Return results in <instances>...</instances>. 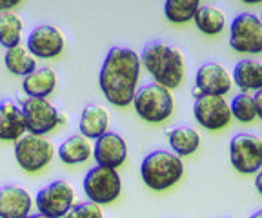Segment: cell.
<instances>
[{
  "label": "cell",
  "instance_id": "13",
  "mask_svg": "<svg viewBox=\"0 0 262 218\" xmlns=\"http://www.w3.org/2000/svg\"><path fill=\"white\" fill-rule=\"evenodd\" d=\"M64 35L58 31L55 26L42 24L33 29L28 37V51L35 58H55L64 51Z\"/></svg>",
  "mask_w": 262,
  "mask_h": 218
},
{
  "label": "cell",
  "instance_id": "3",
  "mask_svg": "<svg viewBox=\"0 0 262 218\" xmlns=\"http://www.w3.org/2000/svg\"><path fill=\"white\" fill-rule=\"evenodd\" d=\"M184 175V162L173 151L149 153L140 164L142 182L153 191H168L177 185Z\"/></svg>",
  "mask_w": 262,
  "mask_h": 218
},
{
  "label": "cell",
  "instance_id": "14",
  "mask_svg": "<svg viewBox=\"0 0 262 218\" xmlns=\"http://www.w3.org/2000/svg\"><path fill=\"white\" fill-rule=\"evenodd\" d=\"M93 158L97 165L104 167H120L127 158V144L122 135L115 131H106L95 140Z\"/></svg>",
  "mask_w": 262,
  "mask_h": 218
},
{
  "label": "cell",
  "instance_id": "29",
  "mask_svg": "<svg viewBox=\"0 0 262 218\" xmlns=\"http://www.w3.org/2000/svg\"><path fill=\"white\" fill-rule=\"evenodd\" d=\"M253 96H255V106H257V118L262 120V89H258Z\"/></svg>",
  "mask_w": 262,
  "mask_h": 218
},
{
  "label": "cell",
  "instance_id": "9",
  "mask_svg": "<svg viewBox=\"0 0 262 218\" xmlns=\"http://www.w3.org/2000/svg\"><path fill=\"white\" fill-rule=\"evenodd\" d=\"M75 187L66 180H55L35 197L38 214L46 218H64L75 206Z\"/></svg>",
  "mask_w": 262,
  "mask_h": 218
},
{
  "label": "cell",
  "instance_id": "34",
  "mask_svg": "<svg viewBox=\"0 0 262 218\" xmlns=\"http://www.w3.org/2000/svg\"><path fill=\"white\" fill-rule=\"evenodd\" d=\"M260 20H262V15H260Z\"/></svg>",
  "mask_w": 262,
  "mask_h": 218
},
{
  "label": "cell",
  "instance_id": "1",
  "mask_svg": "<svg viewBox=\"0 0 262 218\" xmlns=\"http://www.w3.org/2000/svg\"><path fill=\"white\" fill-rule=\"evenodd\" d=\"M140 57L129 47L115 45L107 51L98 73V86L104 99L115 107H127L133 102L140 80Z\"/></svg>",
  "mask_w": 262,
  "mask_h": 218
},
{
  "label": "cell",
  "instance_id": "35",
  "mask_svg": "<svg viewBox=\"0 0 262 218\" xmlns=\"http://www.w3.org/2000/svg\"><path fill=\"white\" fill-rule=\"evenodd\" d=\"M260 138H262V136H260Z\"/></svg>",
  "mask_w": 262,
  "mask_h": 218
},
{
  "label": "cell",
  "instance_id": "21",
  "mask_svg": "<svg viewBox=\"0 0 262 218\" xmlns=\"http://www.w3.org/2000/svg\"><path fill=\"white\" fill-rule=\"evenodd\" d=\"M168 142L171 151L180 158L191 157L201 148V135L196 129L188 128V126H177L168 131Z\"/></svg>",
  "mask_w": 262,
  "mask_h": 218
},
{
  "label": "cell",
  "instance_id": "7",
  "mask_svg": "<svg viewBox=\"0 0 262 218\" xmlns=\"http://www.w3.org/2000/svg\"><path fill=\"white\" fill-rule=\"evenodd\" d=\"M55 148L48 138L38 135H24L15 142V160L26 173H38L53 160Z\"/></svg>",
  "mask_w": 262,
  "mask_h": 218
},
{
  "label": "cell",
  "instance_id": "2",
  "mask_svg": "<svg viewBox=\"0 0 262 218\" xmlns=\"http://www.w3.org/2000/svg\"><path fill=\"white\" fill-rule=\"evenodd\" d=\"M140 64L160 86L175 89L186 77V58L182 51L166 42H149L142 50Z\"/></svg>",
  "mask_w": 262,
  "mask_h": 218
},
{
  "label": "cell",
  "instance_id": "5",
  "mask_svg": "<svg viewBox=\"0 0 262 218\" xmlns=\"http://www.w3.org/2000/svg\"><path fill=\"white\" fill-rule=\"evenodd\" d=\"M82 189H84L90 202L98 204V206H107L120 197L122 180H120V175L117 169L97 165V167H91L84 177Z\"/></svg>",
  "mask_w": 262,
  "mask_h": 218
},
{
  "label": "cell",
  "instance_id": "33",
  "mask_svg": "<svg viewBox=\"0 0 262 218\" xmlns=\"http://www.w3.org/2000/svg\"><path fill=\"white\" fill-rule=\"evenodd\" d=\"M26 218H46V216H42V214H29V216H26Z\"/></svg>",
  "mask_w": 262,
  "mask_h": 218
},
{
  "label": "cell",
  "instance_id": "27",
  "mask_svg": "<svg viewBox=\"0 0 262 218\" xmlns=\"http://www.w3.org/2000/svg\"><path fill=\"white\" fill-rule=\"evenodd\" d=\"M64 218H104V213L98 204H93V202L88 200L71 207L70 213L66 214Z\"/></svg>",
  "mask_w": 262,
  "mask_h": 218
},
{
  "label": "cell",
  "instance_id": "6",
  "mask_svg": "<svg viewBox=\"0 0 262 218\" xmlns=\"http://www.w3.org/2000/svg\"><path fill=\"white\" fill-rule=\"evenodd\" d=\"M229 47L241 55L262 53V20L253 13H241L229 24Z\"/></svg>",
  "mask_w": 262,
  "mask_h": 218
},
{
  "label": "cell",
  "instance_id": "17",
  "mask_svg": "<svg viewBox=\"0 0 262 218\" xmlns=\"http://www.w3.org/2000/svg\"><path fill=\"white\" fill-rule=\"evenodd\" d=\"M107 128H110V113L106 111V107L100 104H90L82 109L78 118V131L82 136H86L88 140H97L107 131Z\"/></svg>",
  "mask_w": 262,
  "mask_h": 218
},
{
  "label": "cell",
  "instance_id": "26",
  "mask_svg": "<svg viewBox=\"0 0 262 218\" xmlns=\"http://www.w3.org/2000/svg\"><path fill=\"white\" fill-rule=\"evenodd\" d=\"M229 109H231V116L242 124H251L257 118L255 96L250 95V93H241V95L235 96L229 104Z\"/></svg>",
  "mask_w": 262,
  "mask_h": 218
},
{
  "label": "cell",
  "instance_id": "30",
  "mask_svg": "<svg viewBox=\"0 0 262 218\" xmlns=\"http://www.w3.org/2000/svg\"><path fill=\"white\" fill-rule=\"evenodd\" d=\"M255 189H257V193L262 197V167L255 173Z\"/></svg>",
  "mask_w": 262,
  "mask_h": 218
},
{
  "label": "cell",
  "instance_id": "32",
  "mask_svg": "<svg viewBox=\"0 0 262 218\" xmlns=\"http://www.w3.org/2000/svg\"><path fill=\"white\" fill-rule=\"evenodd\" d=\"M250 218H262V209H260V211H255V213L251 214Z\"/></svg>",
  "mask_w": 262,
  "mask_h": 218
},
{
  "label": "cell",
  "instance_id": "12",
  "mask_svg": "<svg viewBox=\"0 0 262 218\" xmlns=\"http://www.w3.org/2000/svg\"><path fill=\"white\" fill-rule=\"evenodd\" d=\"M233 77L219 62H206L195 73V99L201 95L224 96L231 91Z\"/></svg>",
  "mask_w": 262,
  "mask_h": 218
},
{
  "label": "cell",
  "instance_id": "24",
  "mask_svg": "<svg viewBox=\"0 0 262 218\" xmlns=\"http://www.w3.org/2000/svg\"><path fill=\"white\" fill-rule=\"evenodd\" d=\"M22 29H24V22L18 15L11 11L0 13V45L2 47L9 50V47L20 45Z\"/></svg>",
  "mask_w": 262,
  "mask_h": 218
},
{
  "label": "cell",
  "instance_id": "31",
  "mask_svg": "<svg viewBox=\"0 0 262 218\" xmlns=\"http://www.w3.org/2000/svg\"><path fill=\"white\" fill-rule=\"evenodd\" d=\"M241 2H244V4H262V0H241Z\"/></svg>",
  "mask_w": 262,
  "mask_h": 218
},
{
  "label": "cell",
  "instance_id": "22",
  "mask_svg": "<svg viewBox=\"0 0 262 218\" xmlns=\"http://www.w3.org/2000/svg\"><path fill=\"white\" fill-rule=\"evenodd\" d=\"M193 22L201 33L208 35V37H215V35H221L224 31L228 20H226V13L221 8L201 6L193 17Z\"/></svg>",
  "mask_w": 262,
  "mask_h": 218
},
{
  "label": "cell",
  "instance_id": "4",
  "mask_svg": "<svg viewBox=\"0 0 262 218\" xmlns=\"http://www.w3.org/2000/svg\"><path fill=\"white\" fill-rule=\"evenodd\" d=\"M133 107L137 115L147 124H162L173 115L175 100L171 89L160 86L157 82L146 84L139 87L133 96Z\"/></svg>",
  "mask_w": 262,
  "mask_h": 218
},
{
  "label": "cell",
  "instance_id": "10",
  "mask_svg": "<svg viewBox=\"0 0 262 218\" xmlns=\"http://www.w3.org/2000/svg\"><path fill=\"white\" fill-rule=\"evenodd\" d=\"M20 107L26 118V131L29 135L44 136L53 131L57 126H60L64 120L62 113L53 104L48 102V99L26 96L24 100H20Z\"/></svg>",
  "mask_w": 262,
  "mask_h": 218
},
{
  "label": "cell",
  "instance_id": "16",
  "mask_svg": "<svg viewBox=\"0 0 262 218\" xmlns=\"http://www.w3.org/2000/svg\"><path fill=\"white\" fill-rule=\"evenodd\" d=\"M26 133V118L20 104L13 100L0 102V140L16 142Z\"/></svg>",
  "mask_w": 262,
  "mask_h": 218
},
{
  "label": "cell",
  "instance_id": "19",
  "mask_svg": "<svg viewBox=\"0 0 262 218\" xmlns=\"http://www.w3.org/2000/svg\"><path fill=\"white\" fill-rule=\"evenodd\" d=\"M93 157V146L90 144V140L86 136L71 135L58 146V158L62 164L68 165H78L88 162Z\"/></svg>",
  "mask_w": 262,
  "mask_h": 218
},
{
  "label": "cell",
  "instance_id": "15",
  "mask_svg": "<svg viewBox=\"0 0 262 218\" xmlns=\"http://www.w3.org/2000/svg\"><path fill=\"white\" fill-rule=\"evenodd\" d=\"M33 207V198L18 185H4L0 189V218H26Z\"/></svg>",
  "mask_w": 262,
  "mask_h": 218
},
{
  "label": "cell",
  "instance_id": "23",
  "mask_svg": "<svg viewBox=\"0 0 262 218\" xmlns=\"http://www.w3.org/2000/svg\"><path fill=\"white\" fill-rule=\"evenodd\" d=\"M4 66L11 75H16V77L24 79L26 75L33 73V71L37 69V58L29 53L28 47L16 45V47H9L6 51Z\"/></svg>",
  "mask_w": 262,
  "mask_h": 218
},
{
  "label": "cell",
  "instance_id": "11",
  "mask_svg": "<svg viewBox=\"0 0 262 218\" xmlns=\"http://www.w3.org/2000/svg\"><path fill=\"white\" fill-rule=\"evenodd\" d=\"M193 116L196 124L208 131H219L228 128L231 122V109L224 96L219 95H201L193 104Z\"/></svg>",
  "mask_w": 262,
  "mask_h": 218
},
{
  "label": "cell",
  "instance_id": "25",
  "mask_svg": "<svg viewBox=\"0 0 262 218\" xmlns=\"http://www.w3.org/2000/svg\"><path fill=\"white\" fill-rule=\"evenodd\" d=\"M199 8H201V0H166L164 17L171 24H186L193 20Z\"/></svg>",
  "mask_w": 262,
  "mask_h": 218
},
{
  "label": "cell",
  "instance_id": "28",
  "mask_svg": "<svg viewBox=\"0 0 262 218\" xmlns=\"http://www.w3.org/2000/svg\"><path fill=\"white\" fill-rule=\"evenodd\" d=\"M22 0H0V11H9V9L16 8V6L20 4Z\"/></svg>",
  "mask_w": 262,
  "mask_h": 218
},
{
  "label": "cell",
  "instance_id": "18",
  "mask_svg": "<svg viewBox=\"0 0 262 218\" xmlns=\"http://www.w3.org/2000/svg\"><path fill=\"white\" fill-rule=\"evenodd\" d=\"M57 87V73L51 67H37L22 79V91L31 99H48Z\"/></svg>",
  "mask_w": 262,
  "mask_h": 218
},
{
  "label": "cell",
  "instance_id": "20",
  "mask_svg": "<svg viewBox=\"0 0 262 218\" xmlns=\"http://www.w3.org/2000/svg\"><path fill=\"white\" fill-rule=\"evenodd\" d=\"M233 82L242 93L262 89V62L255 58H244L235 66Z\"/></svg>",
  "mask_w": 262,
  "mask_h": 218
},
{
  "label": "cell",
  "instance_id": "8",
  "mask_svg": "<svg viewBox=\"0 0 262 218\" xmlns=\"http://www.w3.org/2000/svg\"><path fill=\"white\" fill-rule=\"evenodd\" d=\"M229 162L242 175H255L262 167V138L253 133H237L229 140Z\"/></svg>",
  "mask_w": 262,
  "mask_h": 218
}]
</instances>
